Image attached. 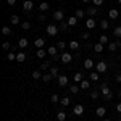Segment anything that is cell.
<instances>
[{
	"label": "cell",
	"instance_id": "23",
	"mask_svg": "<svg viewBox=\"0 0 121 121\" xmlns=\"http://www.w3.org/2000/svg\"><path fill=\"white\" fill-rule=\"evenodd\" d=\"M68 26H69L68 23H63V21H60V24H58V29L65 32V31H68Z\"/></svg>",
	"mask_w": 121,
	"mask_h": 121
},
{
	"label": "cell",
	"instance_id": "22",
	"mask_svg": "<svg viewBox=\"0 0 121 121\" xmlns=\"http://www.w3.org/2000/svg\"><path fill=\"white\" fill-rule=\"evenodd\" d=\"M19 21H21V19H19L18 15H13V16L10 18V23H11V24H19Z\"/></svg>",
	"mask_w": 121,
	"mask_h": 121
},
{
	"label": "cell",
	"instance_id": "53",
	"mask_svg": "<svg viewBox=\"0 0 121 121\" xmlns=\"http://www.w3.org/2000/svg\"><path fill=\"white\" fill-rule=\"evenodd\" d=\"M81 2H84V3H89V2H91V0H81Z\"/></svg>",
	"mask_w": 121,
	"mask_h": 121
},
{
	"label": "cell",
	"instance_id": "1",
	"mask_svg": "<svg viewBox=\"0 0 121 121\" xmlns=\"http://www.w3.org/2000/svg\"><path fill=\"white\" fill-rule=\"evenodd\" d=\"M100 91H102L103 99H105V100H112V99H113V92L110 91V87H108V84H107V82H103V84H102Z\"/></svg>",
	"mask_w": 121,
	"mask_h": 121
},
{
	"label": "cell",
	"instance_id": "37",
	"mask_svg": "<svg viewBox=\"0 0 121 121\" xmlns=\"http://www.w3.org/2000/svg\"><path fill=\"white\" fill-rule=\"evenodd\" d=\"M7 60H10V61H13V60H16V53H13V52L10 50V53L7 55Z\"/></svg>",
	"mask_w": 121,
	"mask_h": 121
},
{
	"label": "cell",
	"instance_id": "38",
	"mask_svg": "<svg viewBox=\"0 0 121 121\" xmlns=\"http://www.w3.org/2000/svg\"><path fill=\"white\" fill-rule=\"evenodd\" d=\"M82 81V73H76L74 74V82H81Z\"/></svg>",
	"mask_w": 121,
	"mask_h": 121
},
{
	"label": "cell",
	"instance_id": "14",
	"mask_svg": "<svg viewBox=\"0 0 121 121\" xmlns=\"http://www.w3.org/2000/svg\"><path fill=\"white\" fill-rule=\"evenodd\" d=\"M92 48H94V52H95V53H102L105 47H103V44H100V42H99V44H95Z\"/></svg>",
	"mask_w": 121,
	"mask_h": 121
},
{
	"label": "cell",
	"instance_id": "15",
	"mask_svg": "<svg viewBox=\"0 0 121 121\" xmlns=\"http://www.w3.org/2000/svg\"><path fill=\"white\" fill-rule=\"evenodd\" d=\"M18 47H19V48H26V47H28V39H26V37H21L18 40Z\"/></svg>",
	"mask_w": 121,
	"mask_h": 121
},
{
	"label": "cell",
	"instance_id": "35",
	"mask_svg": "<svg viewBox=\"0 0 121 121\" xmlns=\"http://www.w3.org/2000/svg\"><path fill=\"white\" fill-rule=\"evenodd\" d=\"M42 73H40V71H39V69H36V71H34V73H32V78H34V79H36V81H37V79H40V78H42Z\"/></svg>",
	"mask_w": 121,
	"mask_h": 121
},
{
	"label": "cell",
	"instance_id": "3",
	"mask_svg": "<svg viewBox=\"0 0 121 121\" xmlns=\"http://www.w3.org/2000/svg\"><path fill=\"white\" fill-rule=\"evenodd\" d=\"M95 69H97L99 73H105V71L108 69V65H107V61H99V63L95 65Z\"/></svg>",
	"mask_w": 121,
	"mask_h": 121
},
{
	"label": "cell",
	"instance_id": "9",
	"mask_svg": "<svg viewBox=\"0 0 121 121\" xmlns=\"http://www.w3.org/2000/svg\"><path fill=\"white\" fill-rule=\"evenodd\" d=\"M108 16H110L112 19H116L118 16H120V11H118L116 8H112L110 11H108Z\"/></svg>",
	"mask_w": 121,
	"mask_h": 121
},
{
	"label": "cell",
	"instance_id": "48",
	"mask_svg": "<svg viewBox=\"0 0 121 121\" xmlns=\"http://www.w3.org/2000/svg\"><path fill=\"white\" fill-rule=\"evenodd\" d=\"M81 37H82L84 40H87V39L91 37V34H89V32H84V34H82V36H81Z\"/></svg>",
	"mask_w": 121,
	"mask_h": 121
},
{
	"label": "cell",
	"instance_id": "51",
	"mask_svg": "<svg viewBox=\"0 0 121 121\" xmlns=\"http://www.w3.org/2000/svg\"><path fill=\"white\" fill-rule=\"evenodd\" d=\"M39 21H45V15H39Z\"/></svg>",
	"mask_w": 121,
	"mask_h": 121
},
{
	"label": "cell",
	"instance_id": "39",
	"mask_svg": "<svg viewBox=\"0 0 121 121\" xmlns=\"http://www.w3.org/2000/svg\"><path fill=\"white\" fill-rule=\"evenodd\" d=\"M45 55H47V52L44 50V48H39V50H37V56H39V58H44Z\"/></svg>",
	"mask_w": 121,
	"mask_h": 121
},
{
	"label": "cell",
	"instance_id": "30",
	"mask_svg": "<svg viewBox=\"0 0 121 121\" xmlns=\"http://www.w3.org/2000/svg\"><path fill=\"white\" fill-rule=\"evenodd\" d=\"M52 79H53V76L50 74V73H48V74H44V76H42V81H44V82H50Z\"/></svg>",
	"mask_w": 121,
	"mask_h": 121
},
{
	"label": "cell",
	"instance_id": "6",
	"mask_svg": "<svg viewBox=\"0 0 121 121\" xmlns=\"http://www.w3.org/2000/svg\"><path fill=\"white\" fill-rule=\"evenodd\" d=\"M32 7H34V3H32L31 0H26V2L23 3V10H24V11H31Z\"/></svg>",
	"mask_w": 121,
	"mask_h": 121
},
{
	"label": "cell",
	"instance_id": "18",
	"mask_svg": "<svg viewBox=\"0 0 121 121\" xmlns=\"http://www.w3.org/2000/svg\"><path fill=\"white\" fill-rule=\"evenodd\" d=\"M44 44H45V40H44L42 37H39V39H36V40H34V45L37 47V48H42V47H44Z\"/></svg>",
	"mask_w": 121,
	"mask_h": 121
},
{
	"label": "cell",
	"instance_id": "34",
	"mask_svg": "<svg viewBox=\"0 0 121 121\" xmlns=\"http://www.w3.org/2000/svg\"><path fill=\"white\" fill-rule=\"evenodd\" d=\"M60 102H61V105H63V107H68V105L71 103V100H69V97H63Z\"/></svg>",
	"mask_w": 121,
	"mask_h": 121
},
{
	"label": "cell",
	"instance_id": "44",
	"mask_svg": "<svg viewBox=\"0 0 121 121\" xmlns=\"http://www.w3.org/2000/svg\"><path fill=\"white\" fill-rule=\"evenodd\" d=\"M91 99L97 100V99H99V91H92V92H91Z\"/></svg>",
	"mask_w": 121,
	"mask_h": 121
},
{
	"label": "cell",
	"instance_id": "32",
	"mask_svg": "<svg viewBox=\"0 0 121 121\" xmlns=\"http://www.w3.org/2000/svg\"><path fill=\"white\" fill-rule=\"evenodd\" d=\"M24 60H26V55H24L23 52L16 53V61H24Z\"/></svg>",
	"mask_w": 121,
	"mask_h": 121
},
{
	"label": "cell",
	"instance_id": "45",
	"mask_svg": "<svg viewBox=\"0 0 121 121\" xmlns=\"http://www.w3.org/2000/svg\"><path fill=\"white\" fill-rule=\"evenodd\" d=\"M92 3H94V7H100L103 3V0H92Z\"/></svg>",
	"mask_w": 121,
	"mask_h": 121
},
{
	"label": "cell",
	"instance_id": "29",
	"mask_svg": "<svg viewBox=\"0 0 121 121\" xmlns=\"http://www.w3.org/2000/svg\"><path fill=\"white\" fill-rule=\"evenodd\" d=\"M50 74L53 76V78H58V68H56V66H52V68H50Z\"/></svg>",
	"mask_w": 121,
	"mask_h": 121
},
{
	"label": "cell",
	"instance_id": "55",
	"mask_svg": "<svg viewBox=\"0 0 121 121\" xmlns=\"http://www.w3.org/2000/svg\"><path fill=\"white\" fill-rule=\"evenodd\" d=\"M118 95H120V97H121V89H120V92H118Z\"/></svg>",
	"mask_w": 121,
	"mask_h": 121
},
{
	"label": "cell",
	"instance_id": "16",
	"mask_svg": "<svg viewBox=\"0 0 121 121\" xmlns=\"http://www.w3.org/2000/svg\"><path fill=\"white\" fill-rule=\"evenodd\" d=\"M118 47H121V42H120V40H118V42H110V44H108V48H110L112 52H115Z\"/></svg>",
	"mask_w": 121,
	"mask_h": 121
},
{
	"label": "cell",
	"instance_id": "49",
	"mask_svg": "<svg viewBox=\"0 0 121 121\" xmlns=\"http://www.w3.org/2000/svg\"><path fill=\"white\" fill-rule=\"evenodd\" d=\"M7 3H8L10 7H13V5H15V3H16V0H7Z\"/></svg>",
	"mask_w": 121,
	"mask_h": 121
},
{
	"label": "cell",
	"instance_id": "43",
	"mask_svg": "<svg viewBox=\"0 0 121 121\" xmlns=\"http://www.w3.org/2000/svg\"><path fill=\"white\" fill-rule=\"evenodd\" d=\"M21 26H23V29H24V31H28V29L31 28V23H28V21H23V23H21Z\"/></svg>",
	"mask_w": 121,
	"mask_h": 121
},
{
	"label": "cell",
	"instance_id": "47",
	"mask_svg": "<svg viewBox=\"0 0 121 121\" xmlns=\"http://www.w3.org/2000/svg\"><path fill=\"white\" fill-rule=\"evenodd\" d=\"M3 48H5V50H11V47H10V42H3Z\"/></svg>",
	"mask_w": 121,
	"mask_h": 121
},
{
	"label": "cell",
	"instance_id": "12",
	"mask_svg": "<svg viewBox=\"0 0 121 121\" xmlns=\"http://www.w3.org/2000/svg\"><path fill=\"white\" fill-rule=\"evenodd\" d=\"M95 24H97V23H95V19H94V18H87V21H86L87 29H94V28H95Z\"/></svg>",
	"mask_w": 121,
	"mask_h": 121
},
{
	"label": "cell",
	"instance_id": "24",
	"mask_svg": "<svg viewBox=\"0 0 121 121\" xmlns=\"http://www.w3.org/2000/svg\"><path fill=\"white\" fill-rule=\"evenodd\" d=\"M86 13H87V15H89V16H94V15H95V13H97V7H89V8H87V11H86Z\"/></svg>",
	"mask_w": 121,
	"mask_h": 121
},
{
	"label": "cell",
	"instance_id": "8",
	"mask_svg": "<svg viewBox=\"0 0 121 121\" xmlns=\"http://www.w3.org/2000/svg\"><path fill=\"white\" fill-rule=\"evenodd\" d=\"M73 113H74L76 116H81V115L84 113V107H82V105H76L74 110H73Z\"/></svg>",
	"mask_w": 121,
	"mask_h": 121
},
{
	"label": "cell",
	"instance_id": "10",
	"mask_svg": "<svg viewBox=\"0 0 121 121\" xmlns=\"http://www.w3.org/2000/svg\"><path fill=\"white\" fill-rule=\"evenodd\" d=\"M58 84H60L61 87H65L66 84H68V78L63 76V74H60V76H58Z\"/></svg>",
	"mask_w": 121,
	"mask_h": 121
},
{
	"label": "cell",
	"instance_id": "54",
	"mask_svg": "<svg viewBox=\"0 0 121 121\" xmlns=\"http://www.w3.org/2000/svg\"><path fill=\"white\" fill-rule=\"evenodd\" d=\"M103 121H112V120L110 118H103Z\"/></svg>",
	"mask_w": 121,
	"mask_h": 121
},
{
	"label": "cell",
	"instance_id": "25",
	"mask_svg": "<svg viewBox=\"0 0 121 121\" xmlns=\"http://www.w3.org/2000/svg\"><path fill=\"white\" fill-rule=\"evenodd\" d=\"M79 89H81V86H76V84H73V86L69 87V92H71V94H78V92H79Z\"/></svg>",
	"mask_w": 121,
	"mask_h": 121
},
{
	"label": "cell",
	"instance_id": "2",
	"mask_svg": "<svg viewBox=\"0 0 121 121\" xmlns=\"http://www.w3.org/2000/svg\"><path fill=\"white\" fill-rule=\"evenodd\" d=\"M45 31H47V34H48L50 37H53V36L58 34V31H60V29H58V26H55V24H48V26L45 28Z\"/></svg>",
	"mask_w": 121,
	"mask_h": 121
},
{
	"label": "cell",
	"instance_id": "40",
	"mask_svg": "<svg viewBox=\"0 0 121 121\" xmlns=\"http://www.w3.org/2000/svg\"><path fill=\"white\" fill-rule=\"evenodd\" d=\"M113 36H116V37H121V26L115 28V31H113Z\"/></svg>",
	"mask_w": 121,
	"mask_h": 121
},
{
	"label": "cell",
	"instance_id": "13",
	"mask_svg": "<svg viewBox=\"0 0 121 121\" xmlns=\"http://www.w3.org/2000/svg\"><path fill=\"white\" fill-rule=\"evenodd\" d=\"M84 68H86V69H92L94 68V60H91V58L84 60Z\"/></svg>",
	"mask_w": 121,
	"mask_h": 121
},
{
	"label": "cell",
	"instance_id": "42",
	"mask_svg": "<svg viewBox=\"0 0 121 121\" xmlns=\"http://www.w3.org/2000/svg\"><path fill=\"white\" fill-rule=\"evenodd\" d=\"M99 42L103 44V45H105V44H108V36H100V40H99Z\"/></svg>",
	"mask_w": 121,
	"mask_h": 121
},
{
	"label": "cell",
	"instance_id": "52",
	"mask_svg": "<svg viewBox=\"0 0 121 121\" xmlns=\"http://www.w3.org/2000/svg\"><path fill=\"white\" fill-rule=\"evenodd\" d=\"M116 81H118V82H121V74H116Z\"/></svg>",
	"mask_w": 121,
	"mask_h": 121
},
{
	"label": "cell",
	"instance_id": "41",
	"mask_svg": "<svg viewBox=\"0 0 121 121\" xmlns=\"http://www.w3.org/2000/svg\"><path fill=\"white\" fill-rule=\"evenodd\" d=\"M50 102H53V103L60 102V97H58V94H53V95L50 97Z\"/></svg>",
	"mask_w": 121,
	"mask_h": 121
},
{
	"label": "cell",
	"instance_id": "11",
	"mask_svg": "<svg viewBox=\"0 0 121 121\" xmlns=\"http://www.w3.org/2000/svg\"><path fill=\"white\" fill-rule=\"evenodd\" d=\"M74 16L78 19H81V18H84V16H86V11H84V10H81V8H76L74 10Z\"/></svg>",
	"mask_w": 121,
	"mask_h": 121
},
{
	"label": "cell",
	"instance_id": "27",
	"mask_svg": "<svg viewBox=\"0 0 121 121\" xmlns=\"http://www.w3.org/2000/svg\"><path fill=\"white\" fill-rule=\"evenodd\" d=\"M39 10H40V11H47V10H48V2H42V3L39 5Z\"/></svg>",
	"mask_w": 121,
	"mask_h": 121
},
{
	"label": "cell",
	"instance_id": "17",
	"mask_svg": "<svg viewBox=\"0 0 121 121\" xmlns=\"http://www.w3.org/2000/svg\"><path fill=\"white\" fill-rule=\"evenodd\" d=\"M100 73H99V71H92V73H89V78H91V81H94V82H95V81H99V78H100Z\"/></svg>",
	"mask_w": 121,
	"mask_h": 121
},
{
	"label": "cell",
	"instance_id": "5",
	"mask_svg": "<svg viewBox=\"0 0 121 121\" xmlns=\"http://www.w3.org/2000/svg\"><path fill=\"white\" fill-rule=\"evenodd\" d=\"M69 61H73V55H71V53H68V52H66V53H63V55H61V63L68 65Z\"/></svg>",
	"mask_w": 121,
	"mask_h": 121
},
{
	"label": "cell",
	"instance_id": "7",
	"mask_svg": "<svg viewBox=\"0 0 121 121\" xmlns=\"http://www.w3.org/2000/svg\"><path fill=\"white\" fill-rule=\"evenodd\" d=\"M105 113H107V108H105V107H99V108L95 110V115H97L99 118H103V116H105Z\"/></svg>",
	"mask_w": 121,
	"mask_h": 121
},
{
	"label": "cell",
	"instance_id": "19",
	"mask_svg": "<svg viewBox=\"0 0 121 121\" xmlns=\"http://www.w3.org/2000/svg\"><path fill=\"white\" fill-rule=\"evenodd\" d=\"M56 52H58V47H56V45H52V47H48V55L55 56V55H58Z\"/></svg>",
	"mask_w": 121,
	"mask_h": 121
},
{
	"label": "cell",
	"instance_id": "56",
	"mask_svg": "<svg viewBox=\"0 0 121 121\" xmlns=\"http://www.w3.org/2000/svg\"><path fill=\"white\" fill-rule=\"evenodd\" d=\"M118 3H121V0H118Z\"/></svg>",
	"mask_w": 121,
	"mask_h": 121
},
{
	"label": "cell",
	"instance_id": "20",
	"mask_svg": "<svg viewBox=\"0 0 121 121\" xmlns=\"http://www.w3.org/2000/svg\"><path fill=\"white\" fill-rule=\"evenodd\" d=\"M79 86H81V89H86V91H87V89H89V87H91V82H89V81H87V79H82V81H81V84H79Z\"/></svg>",
	"mask_w": 121,
	"mask_h": 121
},
{
	"label": "cell",
	"instance_id": "28",
	"mask_svg": "<svg viewBox=\"0 0 121 121\" xmlns=\"http://www.w3.org/2000/svg\"><path fill=\"white\" fill-rule=\"evenodd\" d=\"M69 48L78 50V48H79V42H78V40H71V42H69Z\"/></svg>",
	"mask_w": 121,
	"mask_h": 121
},
{
	"label": "cell",
	"instance_id": "36",
	"mask_svg": "<svg viewBox=\"0 0 121 121\" xmlns=\"http://www.w3.org/2000/svg\"><path fill=\"white\" fill-rule=\"evenodd\" d=\"M108 26H110V23H108L107 19H102V21H100V28L102 29H108Z\"/></svg>",
	"mask_w": 121,
	"mask_h": 121
},
{
	"label": "cell",
	"instance_id": "50",
	"mask_svg": "<svg viewBox=\"0 0 121 121\" xmlns=\"http://www.w3.org/2000/svg\"><path fill=\"white\" fill-rule=\"evenodd\" d=\"M116 112H118V113H121V102L118 103V105H116Z\"/></svg>",
	"mask_w": 121,
	"mask_h": 121
},
{
	"label": "cell",
	"instance_id": "57",
	"mask_svg": "<svg viewBox=\"0 0 121 121\" xmlns=\"http://www.w3.org/2000/svg\"><path fill=\"white\" fill-rule=\"evenodd\" d=\"M120 53H121V48H120Z\"/></svg>",
	"mask_w": 121,
	"mask_h": 121
},
{
	"label": "cell",
	"instance_id": "4",
	"mask_svg": "<svg viewBox=\"0 0 121 121\" xmlns=\"http://www.w3.org/2000/svg\"><path fill=\"white\" fill-rule=\"evenodd\" d=\"M63 16H65L63 10H56V11H53V19H55V21H63Z\"/></svg>",
	"mask_w": 121,
	"mask_h": 121
},
{
	"label": "cell",
	"instance_id": "33",
	"mask_svg": "<svg viewBox=\"0 0 121 121\" xmlns=\"http://www.w3.org/2000/svg\"><path fill=\"white\" fill-rule=\"evenodd\" d=\"M50 68V61H44L42 65H40V71H47Z\"/></svg>",
	"mask_w": 121,
	"mask_h": 121
},
{
	"label": "cell",
	"instance_id": "21",
	"mask_svg": "<svg viewBox=\"0 0 121 121\" xmlns=\"http://www.w3.org/2000/svg\"><path fill=\"white\" fill-rule=\"evenodd\" d=\"M56 120H58V121H65L66 120V113L60 110V112L56 113Z\"/></svg>",
	"mask_w": 121,
	"mask_h": 121
},
{
	"label": "cell",
	"instance_id": "46",
	"mask_svg": "<svg viewBox=\"0 0 121 121\" xmlns=\"http://www.w3.org/2000/svg\"><path fill=\"white\" fill-rule=\"evenodd\" d=\"M56 47H58V48H65V47H66V44L63 42V40H60V42L56 44Z\"/></svg>",
	"mask_w": 121,
	"mask_h": 121
},
{
	"label": "cell",
	"instance_id": "26",
	"mask_svg": "<svg viewBox=\"0 0 121 121\" xmlns=\"http://www.w3.org/2000/svg\"><path fill=\"white\" fill-rule=\"evenodd\" d=\"M2 34H3V36H10V34H11L10 26H3V28H2Z\"/></svg>",
	"mask_w": 121,
	"mask_h": 121
},
{
	"label": "cell",
	"instance_id": "31",
	"mask_svg": "<svg viewBox=\"0 0 121 121\" xmlns=\"http://www.w3.org/2000/svg\"><path fill=\"white\" fill-rule=\"evenodd\" d=\"M68 24H69V26H76V24H78V18H76V16H71V18L68 19Z\"/></svg>",
	"mask_w": 121,
	"mask_h": 121
}]
</instances>
